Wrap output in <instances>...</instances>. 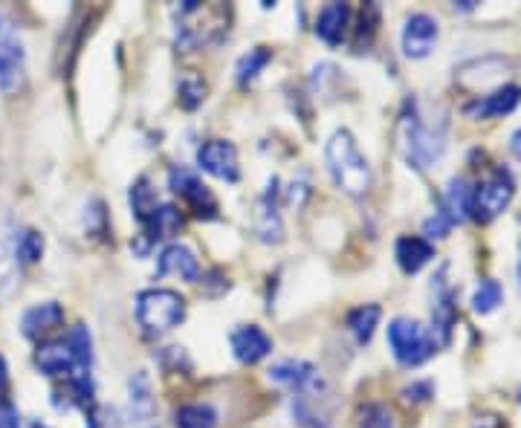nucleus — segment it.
<instances>
[{"label": "nucleus", "mask_w": 521, "mask_h": 428, "mask_svg": "<svg viewBox=\"0 0 521 428\" xmlns=\"http://www.w3.org/2000/svg\"><path fill=\"white\" fill-rule=\"evenodd\" d=\"M255 235L264 243H278L284 238V226H281V217L275 212L273 200L267 197L261 206H258V214H255Z\"/></svg>", "instance_id": "22"}, {"label": "nucleus", "mask_w": 521, "mask_h": 428, "mask_svg": "<svg viewBox=\"0 0 521 428\" xmlns=\"http://www.w3.org/2000/svg\"><path fill=\"white\" fill-rule=\"evenodd\" d=\"M197 165L226 183H235L241 177V165H238V148L226 139H209L200 145L197 151Z\"/></svg>", "instance_id": "8"}, {"label": "nucleus", "mask_w": 521, "mask_h": 428, "mask_svg": "<svg viewBox=\"0 0 521 428\" xmlns=\"http://www.w3.org/2000/svg\"><path fill=\"white\" fill-rule=\"evenodd\" d=\"M232 350H235V359H238V362L255 365V362H261L264 356H270L273 339H270L261 327L247 324V327H241V330L232 333Z\"/></svg>", "instance_id": "11"}, {"label": "nucleus", "mask_w": 521, "mask_h": 428, "mask_svg": "<svg viewBox=\"0 0 521 428\" xmlns=\"http://www.w3.org/2000/svg\"><path fill=\"white\" fill-rule=\"evenodd\" d=\"M513 154H516V157L521 160V131H516V134H513Z\"/></svg>", "instance_id": "36"}, {"label": "nucleus", "mask_w": 521, "mask_h": 428, "mask_svg": "<svg viewBox=\"0 0 521 428\" xmlns=\"http://www.w3.org/2000/svg\"><path fill=\"white\" fill-rule=\"evenodd\" d=\"M513 194H516L513 174L507 168H495L487 180L478 183V188H472V217L490 223L510 206Z\"/></svg>", "instance_id": "4"}, {"label": "nucleus", "mask_w": 521, "mask_h": 428, "mask_svg": "<svg viewBox=\"0 0 521 428\" xmlns=\"http://www.w3.org/2000/svg\"><path fill=\"white\" fill-rule=\"evenodd\" d=\"M168 186L174 194H180L189 206L194 209L197 217H215L218 214V200L212 197V191L203 186L200 180H197V174L189 171V168H171V174H168Z\"/></svg>", "instance_id": "9"}, {"label": "nucleus", "mask_w": 521, "mask_h": 428, "mask_svg": "<svg viewBox=\"0 0 521 428\" xmlns=\"http://www.w3.org/2000/svg\"><path fill=\"white\" fill-rule=\"evenodd\" d=\"M87 428H116L113 423V411L110 408H102V405H93L87 411Z\"/></svg>", "instance_id": "31"}, {"label": "nucleus", "mask_w": 521, "mask_h": 428, "mask_svg": "<svg viewBox=\"0 0 521 428\" xmlns=\"http://www.w3.org/2000/svg\"><path fill=\"white\" fill-rule=\"evenodd\" d=\"M61 321H64V307L55 304V301H44V304L29 307L27 313H24L21 330H24V336H29V339H41L44 333L55 330Z\"/></svg>", "instance_id": "16"}, {"label": "nucleus", "mask_w": 521, "mask_h": 428, "mask_svg": "<svg viewBox=\"0 0 521 428\" xmlns=\"http://www.w3.org/2000/svg\"><path fill=\"white\" fill-rule=\"evenodd\" d=\"M446 151V136L443 131H435L423 125L417 116L403 119V154L414 168H429L443 157Z\"/></svg>", "instance_id": "5"}, {"label": "nucleus", "mask_w": 521, "mask_h": 428, "mask_svg": "<svg viewBox=\"0 0 521 428\" xmlns=\"http://www.w3.org/2000/svg\"><path fill=\"white\" fill-rule=\"evenodd\" d=\"M270 376H273V382L290 388V391H296V394H302V397H316V394L325 391V376L319 374L316 365L302 362V359L278 362L273 371H270Z\"/></svg>", "instance_id": "7"}, {"label": "nucleus", "mask_w": 521, "mask_h": 428, "mask_svg": "<svg viewBox=\"0 0 521 428\" xmlns=\"http://www.w3.org/2000/svg\"><path fill=\"white\" fill-rule=\"evenodd\" d=\"M128 394H131V414L137 420H148L154 414V405L157 402H154V394H151V382H148V376L142 374V371L131 379Z\"/></svg>", "instance_id": "23"}, {"label": "nucleus", "mask_w": 521, "mask_h": 428, "mask_svg": "<svg viewBox=\"0 0 521 428\" xmlns=\"http://www.w3.org/2000/svg\"><path fill=\"white\" fill-rule=\"evenodd\" d=\"M203 99H206V81L197 79V76H189V79L180 81V105L186 107V110L200 107Z\"/></svg>", "instance_id": "28"}, {"label": "nucleus", "mask_w": 521, "mask_h": 428, "mask_svg": "<svg viewBox=\"0 0 521 428\" xmlns=\"http://www.w3.org/2000/svg\"><path fill=\"white\" fill-rule=\"evenodd\" d=\"M325 160H328L333 183L345 194L362 197L371 188V165L348 131H336L330 136L328 145H325Z\"/></svg>", "instance_id": "1"}, {"label": "nucleus", "mask_w": 521, "mask_h": 428, "mask_svg": "<svg viewBox=\"0 0 521 428\" xmlns=\"http://www.w3.org/2000/svg\"><path fill=\"white\" fill-rule=\"evenodd\" d=\"M27 81V50L15 27L0 18V90L6 96L18 93Z\"/></svg>", "instance_id": "6"}, {"label": "nucleus", "mask_w": 521, "mask_h": 428, "mask_svg": "<svg viewBox=\"0 0 521 428\" xmlns=\"http://www.w3.org/2000/svg\"><path fill=\"white\" fill-rule=\"evenodd\" d=\"M270 61H273V50H267V47H255V50H249V53L238 61V81H241V84L255 81L258 79V73H261Z\"/></svg>", "instance_id": "25"}, {"label": "nucleus", "mask_w": 521, "mask_h": 428, "mask_svg": "<svg viewBox=\"0 0 521 428\" xmlns=\"http://www.w3.org/2000/svg\"><path fill=\"white\" fill-rule=\"evenodd\" d=\"M145 226H148V238L151 241H168V238H174V235H180V229H183V214L177 206H157L151 217L145 220Z\"/></svg>", "instance_id": "19"}, {"label": "nucleus", "mask_w": 521, "mask_h": 428, "mask_svg": "<svg viewBox=\"0 0 521 428\" xmlns=\"http://www.w3.org/2000/svg\"><path fill=\"white\" fill-rule=\"evenodd\" d=\"M394 255H397V264L403 272H420V269L426 267L432 258H435V246L429 241H423V238H400L397 241V249H394Z\"/></svg>", "instance_id": "18"}, {"label": "nucleus", "mask_w": 521, "mask_h": 428, "mask_svg": "<svg viewBox=\"0 0 521 428\" xmlns=\"http://www.w3.org/2000/svg\"><path fill=\"white\" fill-rule=\"evenodd\" d=\"M449 232H452V223H449L440 212L435 214L432 220H426V235H429V238H438L440 241V238H446Z\"/></svg>", "instance_id": "33"}, {"label": "nucleus", "mask_w": 521, "mask_h": 428, "mask_svg": "<svg viewBox=\"0 0 521 428\" xmlns=\"http://www.w3.org/2000/svg\"><path fill=\"white\" fill-rule=\"evenodd\" d=\"M0 428H21V414L12 400L0 397Z\"/></svg>", "instance_id": "32"}, {"label": "nucleus", "mask_w": 521, "mask_h": 428, "mask_svg": "<svg viewBox=\"0 0 521 428\" xmlns=\"http://www.w3.org/2000/svg\"><path fill=\"white\" fill-rule=\"evenodd\" d=\"M519 400H521V394H519Z\"/></svg>", "instance_id": "37"}, {"label": "nucleus", "mask_w": 521, "mask_h": 428, "mask_svg": "<svg viewBox=\"0 0 521 428\" xmlns=\"http://www.w3.org/2000/svg\"><path fill=\"white\" fill-rule=\"evenodd\" d=\"M67 345H70L73 356H76L79 371H90V365H93V339H90V330L84 324H76L70 330V336H67Z\"/></svg>", "instance_id": "24"}, {"label": "nucleus", "mask_w": 521, "mask_h": 428, "mask_svg": "<svg viewBox=\"0 0 521 428\" xmlns=\"http://www.w3.org/2000/svg\"><path fill=\"white\" fill-rule=\"evenodd\" d=\"M6 385H9V368H6V359L0 356V394L6 391Z\"/></svg>", "instance_id": "35"}, {"label": "nucleus", "mask_w": 521, "mask_h": 428, "mask_svg": "<svg viewBox=\"0 0 521 428\" xmlns=\"http://www.w3.org/2000/svg\"><path fill=\"white\" fill-rule=\"evenodd\" d=\"M521 102V90L519 87H513V84H507V87H498L495 93L490 96H484V99H478L475 105L467 107L469 116H478V119H498V116H507V113H513Z\"/></svg>", "instance_id": "14"}, {"label": "nucleus", "mask_w": 521, "mask_h": 428, "mask_svg": "<svg viewBox=\"0 0 521 428\" xmlns=\"http://www.w3.org/2000/svg\"><path fill=\"white\" fill-rule=\"evenodd\" d=\"M35 365L38 371L47 376H73L79 371L76 356L67 342H44L35 353Z\"/></svg>", "instance_id": "12"}, {"label": "nucleus", "mask_w": 521, "mask_h": 428, "mask_svg": "<svg viewBox=\"0 0 521 428\" xmlns=\"http://www.w3.org/2000/svg\"><path fill=\"white\" fill-rule=\"evenodd\" d=\"M438 21L426 12H417L403 27V53L409 58H426L438 44Z\"/></svg>", "instance_id": "10"}, {"label": "nucleus", "mask_w": 521, "mask_h": 428, "mask_svg": "<svg viewBox=\"0 0 521 428\" xmlns=\"http://www.w3.org/2000/svg\"><path fill=\"white\" fill-rule=\"evenodd\" d=\"M351 24V6L348 3H330L319 12V21H316V35L330 44V47H339L345 41V32Z\"/></svg>", "instance_id": "15"}, {"label": "nucleus", "mask_w": 521, "mask_h": 428, "mask_svg": "<svg viewBox=\"0 0 521 428\" xmlns=\"http://www.w3.org/2000/svg\"><path fill=\"white\" fill-rule=\"evenodd\" d=\"M359 428H394V420L383 405H365L359 411Z\"/></svg>", "instance_id": "30"}, {"label": "nucleus", "mask_w": 521, "mask_h": 428, "mask_svg": "<svg viewBox=\"0 0 521 428\" xmlns=\"http://www.w3.org/2000/svg\"><path fill=\"white\" fill-rule=\"evenodd\" d=\"M41 255H44V238L35 229H29L18 241V258H21V264H35Z\"/></svg>", "instance_id": "29"}, {"label": "nucleus", "mask_w": 521, "mask_h": 428, "mask_svg": "<svg viewBox=\"0 0 521 428\" xmlns=\"http://www.w3.org/2000/svg\"><path fill=\"white\" fill-rule=\"evenodd\" d=\"M131 209H134V214H137V220H148L151 217V212L157 209V197H154V188L148 186V180L142 177V180H137L134 186H131Z\"/></svg>", "instance_id": "27"}, {"label": "nucleus", "mask_w": 521, "mask_h": 428, "mask_svg": "<svg viewBox=\"0 0 521 428\" xmlns=\"http://www.w3.org/2000/svg\"><path fill=\"white\" fill-rule=\"evenodd\" d=\"M440 214L455 226V223H464L469 214H472V188L467 186V180H452L446 194H443V206Z\"/></svg>", "instance_id": "17"}, {"label": "nucleus", "mask_w": 521, "mask_h": 428, "mask_svg": "<svg viewBox=\"0 0 521 428\" xmlns=\"http://www.w3.org/2000/svg\"><path fill=\"white\" fill-rule=\"evenodd\" d=\"M383 319V310L377 307V304H365V307H357L351 316H348V330L354 333V339H357L359 345H368L371 342V336H374V330H377V324Z\"/></svg>", "instance_id": "20"}, {"label": "nucleus", "mask_w": 521, "mask_h": 428, "mask_svg": "<svg viewBox=\"0 0 521 428\" xmlns=\"http://www.w3.org/2000/svg\"><path fill=\"white\" fill-rule=\"evenodd\" d=\"M388 345L394 359L403 365V368H417L423 365L426 359L435 356L438 342L435 336L414 319H394L388 324Z\"/></svg>", "instance_id": "3"}, {"label": "nucleus", "mask_w": 521, "mask_h": 428, "mask_svg": "<svg viewBox=\"0 0 521 428\" xmlns=\"http://www.w3.org/2000/svg\"><path fill=\"white\" fill-rule=\"evenodd\" d=\"M186 319V298L174 290H145L137 295V321L148 336H163Z\"/></svg>", "instance_id": "2"}, {"label": "nucleus", "mask_w": 521, "mask_h": 428, "mask_svg": "<svg viewBox=\"0 0 521 428\" xmlns=\"http://www.w3.org/2000/svg\"><path fill=\"white\" fill-rule=\"evenodd\" d=\"M174 426L177 428H218V414L212 405L206 402H192L177 408L174 414Z\"/></svg>", "instance_id": "21"}, {"label": "nucleus", "mask_w": 521, "mask_h": 428, "mask_svg": "<svg viewBox=\"0 0 521 428\" xmlns=\"http://www.w3.org/2000/svg\"><path fill=\"white\" fill-rule=\"evenodd\" d=\"M157 272L160 275H177L183 281H197L200 278V264L194 258L192 249L180 246V243H171L160 252V261H157Z\"/></svg>", "instance_id": "13"}, {"label": "nucleus", "mask_w": 521, "mask_h": 428, "mask_svg": "<svg viewBox=\"0 0 521 428\" xmlns=\"http://www.w3.org/2000/svg\"><path fill=\"white\" fill-rule=\"evenodd\" d=\"M429 397H432V385H429V382H417L412 388H406V400L426 402Z\"/></svg>", "instance_id": "34"}, {"label": "nucleus", "mask_w": 521, "mask_h": 428, "mask_svg": "<svg viewBox=\"0 0 521 428\" xmlns=\"http://www.w3.org/2000/svg\"><path fill=\"white\" fill-rule=\"evenodd\" d=\"M501 298H504L501 284L493 281V278H487V281L478 284V290H475V295H472V307H475V313L487 316V313H493L495 307L501 304Z\"/></svg>", "instance_id": "26"}]
</instances>
